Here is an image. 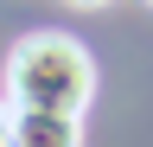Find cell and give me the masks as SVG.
<instances>
[{"instance_id": "cell-1", "label": "cell", "mask_w": 153, "mask_h": 147, "mask_svg": "<svg viewBox=\"0 0 153 147\" xmlns=\"http://www.w3.org/2000/svg\"><path fill=\"white\" fill-rule=\"evenodd\" d=\"M89 96H96V58L70 32H26L7 51V102L83 115Z\"/></svg>"}, {"instance_id": "cell-2", "label": "cell", "mask_w": 153, "mask_h": 147, "mask_svg": "<svg viewBox=\"0 0 153 147\" xmlns=\"http://www.w3.org/2000/svg\"><path fill=\"white\" fill-rule=\"evenodd\" d=\"M13 147H83V115H70V109H19L13 102Z\"/></svg>"}, {"instance_id": "cell-3", "label": "cell", "mask_w": 153, "mask_h": 147, "mask_svg": "<svg viewBox=\"0 0 153 147\" xmlns=\"http://www.w3.org/2000/svg\"><path fill=\"white\" fill-rule=\"evenodd\" d=\"M70 7H108V0H70Z\"/></svg>"}]
</instances>
